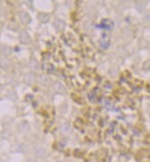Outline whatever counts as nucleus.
<instances>
[{
	"instance_id": "1",
	"label": "nucleus",
	"mask_w": 150,
	"mask_h": 162,
	"mask_svg": "<svg viewBox=\"0 0 150 162\" xmlns=\"http://www.w3.org/2000/svg\"><path fill=\"white\" fill-rule=\"evenodd\" d=\"M20 40L21 42H23V44H28V42H30V36L29 34L25 31H22L20 33Z\"/></svg>"
},
{
	"instance_id": "2",
	"label": "nucleus",
	"mask_w": 150,
	"mask_h": 162,
	"mask_svg": "<svg viewBox=\"0 0 150 162\" xmlns=\"http://www.w3.org/2000/svg\"><path fill=\"white\" fill-rule=\"evenodd\" d=\"M20 20L21 23H23V24H27V23H29L30 20L29 14H27L26 12H20Z\"/></svg>"
},
{
	"instance_id": "3",
	"label": "nucleus",
	"mask_w": 150,
	"mask_h": 162,
	"mask_svg": "<svg viewBox=\"0 0 150 162\" xmlns=\"http://www.w3.org/2000/svg\"><path fill=\"white\" fill-rule=\"evenodd\" d=\"M54 27L56 28V30L58 31H62L64 27V21L60 20H57L55 22H54Z\"/></svg>"
},
{
	"instance_id": "4",
	"label": "nucleus",
	"mask_w": 150,
	"mask_h": 162,
	"mask_svg": "<svg viewBox=\"0 0 150 162\" xmlns=\"http://www.w3.org/2000/svg\"><path fill=\"white\" fill-rule=\"evenodd\" d=\"M34 80H35V76L33 74H27L25 76V81L28 84H31L32 82H34Z\"/></svg>"
},
{
	"instance_id": "5",
	"label": "nucleus",
	"mask_w": 150,
	"mask_h": 162,
	"mask_svg": "<svg viewBox=\"0 0 150 162\" xmlns=\"http://www.w3.org/2000/svg\"><path fill=\"white\" fill-rule=\"evenodd\" d=\"M54 89L58 93H63V92H64V87L63 86L61 83H55L54 84Z\"/></svg>"
},
{
	"instance_id": "6",
	"label": "nucleus",
	"mask_w": 150,
	"mask_h": 162,
	"mask_svg": "<svg viewBox=\"0 0 150 162\" xmlns=\"http://www.w3.org/2000/svg\"><path fill=\"white\" fill-rule=\"evenodd\" d=\"M49 19H50V17L48 14H40L39 15V20L43 23H46L49 20Z\"/></svg>"
},
{
	"instance_id": "7",
	"label": "nucleus",
	"mask_w": 150,
	"mask_h": 162,
	"mask_svg": "<svg viewBox=\"0 0 150 162\" xmlns=\"http://www.w3.org/2000/svg\"><path fill=\"white\" fill-rule=\"evenodd\" d=\"M0 65L3 67H7L8 65H9V62H8L7 59L6 58H1V60H0Z\"/></svg>"
}]
</instances>
